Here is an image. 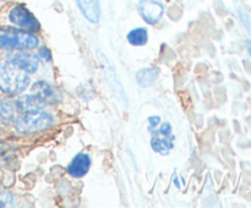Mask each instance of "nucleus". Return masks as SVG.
I'll return each mask as SVG.
<instances>
[{
  "label": "nucleus",
  "mask_w": 251,
  "mask_h": 208,
  "mask_svg": "<svg viewBox=\"0 0 251 208\" xmlns=\"http://www.w3.org/2000/svg\"><path fill=\"white\" fill-rule=\"evenodd\" d=\"M27 72L14 65L0 64V91L7 94H17L29 86Z\"/></svg>",
  "instance_id": "f257e3e1"
},
{
  "label": "nucleus",
  "mask_w": 251,
  "mask_h": 208,
  "mask_svg": "<svg viewBox=\"0 0 251 208\" xmlns=\"http://www.w3.org/2000/svg\"><path fill=\"white\" fill-rule=\"evenodd\" d=\"M39 39L31 32L7 29L0 33V48L7 50H28L38 46Z\"/></svg>",
  "instance_id": "f03ea898"
},
{
  "label": "nucleus",
  "mask_w": 251,
  "mask_h": 208,
  "mask_svg": "<svg viewBox=\"0 0 251 208\" xmlns=\"http://www.w3.org/2000/svg\"><path fill=\"white\" fill-rule=\"evenodd\" d=\"M53 116L46 113H32L21 115L15 120V129L21 134H34L44 131L53 125Z\"/></svg>",
  "instance_id": "7ed1b4c3"
},
{
  "label": "nucleus",
  "mask_w": 251,
  "mask_h": 208,
  "mask_svg": "<svg viewBox=\"0 0 251 208\" xmlns=\"http://www.w3.org/2000/svg\"><path fill=\"white\" fill-rule=\"evenodd\" d=\"M9 20L15 26L21 27L26 31L37 32L41 28L38 20L24 5H15L14 7H11L9 11Z\"/></svg>",
  "instance_id": "20e7f679"
},
{
  "label": "nucleus",
  "mask_w": 251,
  "mask_h": 208,
  "mask_svg": "<svg viewBox=\"0 0 251 208\" xmlns=\"http://www.w3.org/2000/svg\"><path fill=\"white\" fill-rule=\"evenodd\" d=\"M6 60L11 65L21 69L22 71L28 73H33L38 70L39 59L37 54L28 53V51H15V53L6 54Z\"/></svg>",
  "instance_id": "39448f33"
},
{
  "label": "nucleus",
  "mask_w": 251,
  "mask_h": 208,
  "mask_svg": "<svg viewBox=\"0 0 251 208\" xmlns=\"http://www.w3.org/2000/svg\"><path fill=\"white\" fill-rule=\"evenodd\" d=\"M164 7L156 0H141L139 2V14L146 23L156 24L162 19Z\"/></svg>",
  "instance_id": "423d86ee"
},
{
  "label": "nucleus",
  "mask_w": 251,
  "mask_h": 208,
  "mask_svg": "<svg viewBox=\"0 0 251 208\" xmlns=\"http://www.w3.org/2000/svg\"><path fill=\"white\" fill-rule=\"evenodd\" d=\"M150 132L152 134L151 148L156 153L162 154V156L169 154V152L174 148V141H176L174 134H162V132L156 131V130H152Z\"/></svg>",
  "instance_id": "0eeeda50"
},
{
  "label": "nucleus",
  "mask_w": 251,
  "mask_h": 208,
  "mask_svg": "<svg viewBox=\"0 0 251 208\" xmlns=\"http://www.w3.org/2000/svg\"><path fill=\"white\" fill-rule=\"evenodd\" d=\"M47 103L37 94H26L24 97L19 98L15 102L17 112L24 113V114H32V113H38L44 109Z\"/></svg>",
  "instance_id": "6e6552de"
},
{
  "label": "nucleus",
  "mask_w": 251,
  "mask_h": 208,
  "mask_svg": "<svg viewBox=\"0 0 251 208\" xmlns=\"http://www.w3.org/2000/svg\"><path fill=\"white\" fill-rule=\"evenodd\" d=\"M34 94L38 95L39 98L44 100L46 103L49 104H56L61 100L60 93L56 91L55 87L50 85V83L46 82V81H38L32 86Z\"/></svg>",
  "instance_id": "1a4fd4ad"
},
{
  "label": "nucleus",
  "mask_w": 251,
  "mask_h": 208,
  "mask_svg": "<svg viewBox=\"0 0 251 208\" xmlns=\"http://www.w3.org/2000/svg\"><path fill=\"white\" fill-rule=\"evenodd\" d=\"M91 168V158L87 153H78L68 166V174L74 178H82Z\"/></svg>",
  "instance_id": "9d476101"
},
{
  "label": "nucleus",
  "mask_w": 251,
  "mask_h": 208,
  "mask_svg": "<svg viewBox=\"0 0 251 208\" xmlns=\"http://www.w3.org/2000/svg\"><path fill=\"white\" fill-rule=\"evenodd\" d=\"M78 9L91 23H98L100 19V7L98 0H76Z\"/></svg>",
  "instance_id": "9b49d317"
},
{
  "label": "nucleus",
  "mask_w": 251,
  "mask_h": 208,
  "mask_svg": "<svg viewBox=\"0 0 251 208\" xmlns=\"http://www.w3.org/2000/svg\"><path fill=\"white\" fill-rule=\"evenodd\" d=\"M159 70L157 68H145L136 72V81L141 87H150L158 77Z\"/></svg>",
  "instance_id": "f8f14e48"
},
{
  "label": "nucleus",
  "mask_w": 251,
  "mask_h": 208,
  "mask_svg": "<svg viewBox=\"0 0 251 208\" xmlns=\"http://www.w3.org/2000/svg\"><path fill=\"white\" fill-rule=\"evenodd\" d=\"M126 39L131 46H142L149 41V32L145 27H136L127 33Z\"/></svg>",
  "instance_id": "ddd939ff"
},
{
  "label": "nucleus",
  "mask_w": 251,
  "mask_h": 208,
  "mask_svg": "<svg viewBox=\"0 0 251 208\" xmlns=\"http://www.w3.org/2000/svg\"><path fill=\"white\" fill-rule=\"evenodd\" d=\"M0 117L4 120H11L14 117V112H12V108L10 107L7 103L0 102Z\"/></svg>",
  "instance_id": "4468645a"
},
{
  "label": "nucleus",
  "mask_w": 251,
  "mask_h": 208,
  "mask_svg": "<svg viewBox=\"0 0 251 208\" xmlns=\"http://www.w3.org/2000/svg\"><path fill=\"white\" fill-rule=\"evenodd\" d=\"M14 197L9 192H0V207H10L15 205Z\"/></svg>",
  "instance_id": "2eb2a0df"
},
{
  "label": "nucleus",
  "mask_w": 251,
  "mask_h": 208,
  "mask_svg": "<svg viewBox=\"0 0 251 208\" xmlns=\"http://www.w3.org/2000/svg\"><path fill=\"white\" fill-rule=\"evenodd\" d=\"M147 122H149V131H151V130L156 129V127H158V125L161 124V116H158V115H153V116H150L149 119H147Z\"/></svg>",
  "instance_id": "dca6fc26"
},
{
  "label": "nucleus",
  "mask_w": 251,
  "mask_h": 208,
  "mask_svg": "<svg viewBox=\"0 0 251 208\" xmlns=\"http://www.w3.org/2000/svg\"><path fill=\"white\" fill-rule=\"evenodd\" d=\"M37 55H38V58H42L43 60H46V61H50V59H51L50 51H49L46 46H41V48L38 49V53H37Z\"/></svg>",
  "instance_id": "f3484780"
},
{
  "label": "nucleus",
  "mask_w": 251,
  "mask_h": 208,
  "mask_svg": "<svg viewBox=\"0 0 251 208\" xmlns=\"http://www.w3.org/2000/svg\"><path fill=\"white\" fill-rule=\"evenodd\" d=\"M247 48H248V51H249L250 56H251V41H248L247 42Z\"/></svg>",
  "instance_id": "a211bd4d"
},
{
  "label": "nucleus",
  "mask_w": 251,
  "mask_h": 208,
  "mask_svg": "<svg viewBox=\"0 0 251 208\" xmlns=\"http://www.w3.org/2000/svg\"><path fill=\"white\" fill-rule=\"evenodd\" d=\"M174 183H176V187H180V185H179V181H178V178H176V179H174Z\"/></svg>",
  "instance_id": "6ab92c4d"
}]
</instances>
